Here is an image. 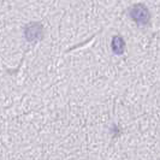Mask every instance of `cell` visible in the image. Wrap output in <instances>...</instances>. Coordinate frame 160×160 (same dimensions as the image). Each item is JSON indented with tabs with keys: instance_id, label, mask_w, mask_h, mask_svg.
Wrapping results in <instances>:
<instances>
[{
	"instance_id": "6da1fadb",
	"label": "cell",
	"mask_w": 160,
	"mask_h": 160,
	"mask_svg": "<svg viewBox=\"0 0 160 160\" xmlns=\"http://www.w3.org/2000/svg\"><path fill=\"white\" fill-rule=\"evenodd\" d=\"M131 17L134 21H136L138 24H146L148 22V18H149V15H148V11L147 8L142 6V5H136L134 6L132 10H131Z\"/></svg>"
},
{
	"instance_id": "7a4b0ae2",
	"label": "cell",
	"mask_w": 160,
	"mask_h": 160,
	"mask_svg": "<svg viewBox=\"0 0 160 160\" xmlns=\"http://www.w3.org/2000/svg\"><path fill=\"white\" fill-rule=\"evenodd\" d=\"M27 32H29L28 38H29V39H34V38H39V36H40L41 29H40V27H35V25L32 24V27H30V28H29Z\"/></svg>"
},
{
	"instance_id": "3957f363",
	"label": "cell",
	"mask_w": 160,
	"mask_h": 160,
	"mask_svg": "<svg viewBox=\"0 0 160 160\" xmlns=\"http://www.w3.org/2000/svg\"><path fill=\"white\" fill-rule=\"evenodd\" d=\"M112 46H113V49L116 51V52H118V53H122V51H123V47H124V43H123V40H122V38H114V40L112 42Z\"/></svg>"
}]
</instances>
